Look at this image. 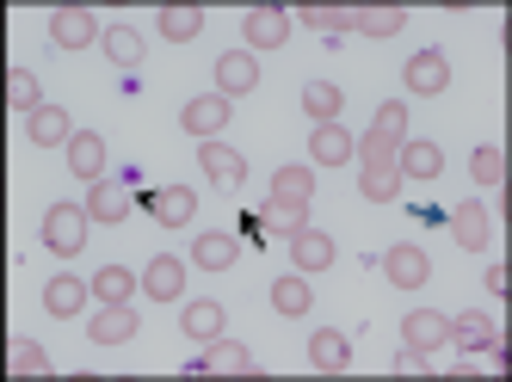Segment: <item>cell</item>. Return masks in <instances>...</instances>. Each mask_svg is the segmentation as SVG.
I'll return each mask as SVG.
<instances>
[{
    "mask_svg": "<svg viewBox=\"0 0 512 382\" xmlns=\"http://www.w3.org/2000/svg\"><path fill=\"white\" fill-rule=\"evenodd\" d=\"M401 142H408V105L389 99V105H377V118H371V130H364V142H352V161L358 167H383V161H395Z\"/></svg>",
    "mask_w": 512,
    "mask_h": 382,
    "instance_id": "6da1fadb",
    "label": "cell"
},
{
    "mask_svg": "<svg viewBox=\"0 0 512 382\" xmlns=\"http://www.w3.org/2000/svg\"><path fill=\"white\" fill-rule=\"evenodd\" d=\"M44 247L62 253V259L81 253V247H87V210H81V204H50V210H44Z\"/></svg>",
    "mask_w": 512,
    "mask_h": 382,
    "instance_id": "7a4b0ae2",
    "label": "cell"
},
{
    "mask_svg": "<svg viewBox=\"0 0 512 382\" xmlns=\"http://www.w3.org/2000/svg\"><path fill=\"white\" fill-rule=\"evenodd\" d=\"M401 81H408V93H426V99L451 93V56L426 44V50H414V56H408V68H401Z\"/></svg>",
    "mask_w": 512,
    "mask_h": 382,
    "instance_id": "3957f363",
    "label": "cell"
},
{
    "mask_svg": "<svg viewBox=\"0 0 512 382\" xmlns=\"http://www.w3.org/2000/svg\"><path fill=\"white\" fill-rule=\"evenodd\" d=\"M68 173H75V179H105V173H112V142H105L99 130H75V136H68Z\"/></svg>",
    "mask_w": 512,
    "mask_h": 382,
    "instance_id": "277c9868",
    "label": "cell"
},
{
    "mask_svg": "<svg viewBox=\"0 0 512 382\" xmlns=\"http://www.w3.org/2000/svg\"><path fill=\"white\" fill-rule=\"evenodd\" d=\"M223 124H229V99L223 93H198V99H186V111H179V130H186L192 142L223 136Z\"/></svg>",
    "mask_w": 512,
    "mask_h": 382,
    "instance_id": "5b68a950",
    "label": "cell"
},
{
    "mask_svg": "<svg viewBox=\"0 0 512 382\" xmlns=\"http://www.w3.org/2000/svg\"><path fill=\"white\" fill-rule=\"evenodd\" d=\"M136 333H142V321H136L130 302H99V315L87 321V339H93V346H130Z\"/></svg>",
    "mask_w": 512,
    "mask_h": 382,
    "instance_id": "8992f818",
    "label": "cell"
},
{
    "mask_svg": "<svg viewBox=\"0 0 512 382\" xmlns=\"http://www.w3.org/2000/svg\"><path fill=\"white\" fill-rule=\"evenodd\" d=\"M253 87H260V62H253V50H223L216 56V93H223L229 105L247 99Z\"/></svg>",
    "mask_w": 512,
    "mask_h": 382,
    "instance_id": "52a82bcc",
    "label": "cell"
},
{
    "mask_svg": "<svg viewBox=\"0 0 512 382\" xmlns=\"http://www.w3.org/2000/svg\"><path fill=\"white\" fill-rule=\"evenodd\" d=\"M87 222H105V228H112V222H124L130 210H136V198H130V185L124 179H112V173H105V179H93V191H87Z\"/></svg>",
    "mask_w": 512,
    "mask_h": 382,
    "instance_id": "ba28073f",
    "label": "cell"
},
{
    "mask_svg": "<svg viewBox=\"0 0 512 382\" xmlns=\"http://www.w3.org/2000/svg\"><path fill=\"white\" fill-rule=\"evenodd\" d=\"M290 247V265H297L303 278H315V272H327V265L340 259V247H334V235H321V228H297V235L284 241Z\"/></svg>",
    "mask_w": 512,
    "mask_h": 382,
    "instance_id": "9c48e42d",
    "label": "cell"
},
{
    "mask_svg": "<svg viewBox=\"0 0 512 382\" xmlns=\"http://www.w3.org/2000/svg\"><path fill=\"white\" fill-rule=\"evenodd\" d=\"M445 327H451V315H438V309H414L408 321H401V352H420V358H432L438 346H451V339H445Z\"/></svg>",
    "mask_w": 512,
    "mask_h": 382,
    "instance_id": "30bf717a",
    "label": "cell"
},
{
    "mask_svg": "<svg viewBox=\"0 0 512 382\" xmlns=\"http://www.w3.org/2000/svg\"><path fill=\"white\" fill-rule=\"evenodd\" d=\"M383 278H389L395 290H420V284L432 278V259H426L414 241H401V247H389V253H383Z\"/></svg>",
    "mask_w": 512,
    "mask_h": 382,
    "instance_id": "8fae6325",
    "label": "cell"
},
{
    "mask_svg": "<svg viewBox=\"0 0 512 382\" xmlns=\"http://www.w3.org/2000/svg\"><path fill=\"white\" fill-rule=\"evenodd\" d=\"M50 44H56V50H87V44H99V19H93L87 7L50 13Z\"/></svg>",
    "mask_w": 512,
    "mask_h": 382,
    "instance_id": "7c38bea8",
    "label": "cell"
},
{
    "mask_svg": "<svg viewBox=\"0 0 512 382\" xmlns=\"http://www.w3.org/2000/svg\"><path fill=\"white\" fill-rule=\"evenodd\" d=\"M149 216L161 222V228H186L192 216H198V191H186V185H161V191H149Z\"/></svg>",
    "mask_w": 512,
    "mask_h": 382,
    "instance_id": "4fadbf2b",
    "label": "cell"
},
{
    "mask_svg": "<svg viewBox=\"0 0 512 382\" xmlns=\"http://www.w3.org/2000/svg\"><path fill=\"white\" fill-rule=\"evenodd\" d=\"M142 290H149L155 302H173L179 290H186V259H173V253H155L149 265H142V278H136Z\"/></svg>",
    "mask_w": 512,
    "mask_h": 382,
    "instance_id": "5bb4252c",
    "label": "cell"
},
{
    "mask_svg": "<svg viewBox=\"0 0 512 382\" xmlns=\"http://www.w3.org/2000/svg\"><path fill=\"white\" fill-rule=\"evenodd\" d=\"M241 37L253 50H278V44H290V13H278V7H253L247 19H241Z\"/></svg>",
    "mask_w": 512,
    "mask_h": 382,
    "instance_id": "9a60e30c",
    "label": "cell"
},
{
    "mask_svg": "<svg viewBox=\"0 0 512 382\" xmlns=\"http://www.w3.org/2000/svg\"><path fill=\"white\" fill-rule=\"evenodd\" d=\"M445 222H451V241H457V247H469V253H482V247H488V204H482V198L457 204Z\"/></svg>",
    "mask_w": 512,
    "mask_h": 382,
    "instance_id": "2e32d148",
    "label": "cell"
},
{
    "mask_svg": "<svg viewBox=\"0 0 512 382\" xmlns=\"http://www.w3.org/2000/svg\"><path fill=\"white\" fill-rule=\"evenodd\" d=\"M25 130H31V142H38V148H68V136H75V118H68L62 105L44 99V105L25 118Z\"/></svg>",
    "mask_w": 512,
    "mask_h": 382,
    "instance_id": "e0dca14e",
    "label": "cell"
},
{
    "mask_svg": "<svg viewBox=\"0 0 512 382\" xmlns=\"http://www.w3.org/2000/svg\"><path fill=\"white\" fill-rule=\"evenodd\" d=\"M309 161H315V167H346V161H352V130H346L340 118H334V124H315Z\"/></svg>",
    "mask_w": 512,
    "mask_h": 382,
    "instance_id": "ac0fdd59",
    "label": "cell"
},
{
    "mask_svg": "<svg viewBox=\"0 0 512 382\" xmlns=\"http://www.w3.org/2000/svg\"><path fill=\"white\" fill-rule=\"evenodd\" d=\"M198 161H204V173H210L216 185H223V191H235V185L247 179V161L235 155L229 142H216V136H210V142H198Z\"/></svg>",
    "mask_w": 512,
    "mask_h": 382,
    "instance_id": "d6986e66",
    "label": "cell"
},
{
    "mask_svg": "<svg viewBox=\"0 0 512 382\" xmlns=\"http://www.w3.org/2000/svg\"><path fill=\"white\" fill-rule=\"evenodd\" d=\"M395 173L401 179H438L445 173V148L438 142H401L395 148Z\"/></svg>",
    "mask_w": 512,
    "mask_h": 382,
    "instance_id": "ffe728a7",
    "label": "cell"
},
{
    "mask_svg": "<svg viewBox=\"0 0 512 382\" xmlns=\"http://www.w3.org/2000/svg\"><path fill=\"white\" fill-rule=\"evenodd\" d=\"M309 364H315V370H327V376L352 370V339H346L340 327H321V333L309 339Z\"/></svg>",
    "mask_w": 512,
    "mask_h": 382,
    "instance_id": "44dd1931",
    "label": "cell"
},
{
    "mask_svg": "<svg viewBox=\"0 0 512 382\" xmlns=\"http://www.w3.org/2000/svg\"><path fill=\"white\" fill-rule=\"evenodd\" d=\"M0 99H7V111H38L44 105V87H38V74L31 68H0Z\"/></svg>",
    "mask_w": 512,
    "mask_h": 382,
    "instance_id": "7402d4cb",
    "label": "cell"
},
{
    "mask_svg": "<svg viewBox=\"0 0 512 382\" xmlns=\"http://www.w3.org/2000/svg\"><path fill=\"white\" fill-rule=\"evenodd\" d=\"M99 44H105V56H112L124 74H136V68H142V56H149L142 31H130V25H105V31H99Z\"/></svg>",
    "mask_w": 512,
    "mask_h": 382,
    "instance_id": "603a6c76",
    "label": "cell"
},
{
    "mask_svg": "<svg viewBox=\"0 0 512 382\" xmlns=\"http://www.w3.org/2000/svg\"><path fill=\"white\" fill-rule=\"evenodd\" d=\"M309 198H315V167H297V161H290V167L272 173V198H266V204H303V210H309Z\"/></svg>",
    "mask_w": 512,
    "mask_h": 382,
    "instance_id": "cb8c5ba5",
    "label": "cell"
},
{
    "mask_svg": "<svg viewBox=\"0 0 512 382\" xmlns=\"http://www.w3.org/2000/svg\"><path fill=\"white\" fill-rule=\"evenodd\" d=\"M44 309H50L56 321H68V315H81V309H87V284H81L75 272H56V278L44 284Z\"/></svg>",
    "mask_w": 512,
    "mask_h": 382,
    "instance_id": "d4e9b609",
    "label": "cell"
},
{
    "mask_svg": "<svg viewBox=\"0 0 512 382\" xmlns=\"http://www.w3.org/2000/svg\"><path fill=\"white\" fill-rule=\"evenodd\" d=\"M445 339H451L457 352H488V346H494L500 333H494V321H488V315H475V309H469V315H451Z\"/></svg>",
    "mask_w": 512,
    "mask_h": 382,
    "instance_id": "484cf974",
    "label": "cell"
},
{
    "mask_svg": "<svg viewBox=\"0 0 512 382\" xmlns=\"http://www.w3.org/2000/svg\"><path fill=\"white\" fill-rule=\"evenodd\" d=\"M0 370L7 376H50V352L38 346V339H7V358H0Z\"/></svg>",
    "mask_w": 512,
    "mask_h": 382,
    "instance_id": "4316f807",
    "label": "cell"
},
{
    "mask_svg": "<svg viewBox=\"0 0 512 382\" xmlns=\"http://www.w3.org/2000/svg\"><path fill=\"white\" fill-rule=\"evenodd\" d=\"M235 259H241V241L235 235H204V241H192V265H198V272H229Z\"/></svg>",
    "mask_w": 512,
    "mask_h": 382,
    "instance_id": "83f0119b",
    "label": "cell"
},
{
    "mask_svg": "<svg viewBox=\"0 0 512 382\" xmlns=\"http://www.w3.org/2000/svg\"><path fill=\"white\" fill-rule=\"evenodd\" d=\"M272 309H278V315H290V321H297V315H309V309H315V290H309V278H303V272L278 278V284H272Z\"/></svg>",
    "mask_w": 512,
    "mask_h": 382,
    "instance_id": "f1b7e54d",
    "label": "cell"
},
{
    "mask_svg": "<svg viewBox=\"0 0 512 382\" xmlns=\"http://www.w3.org/2000/svg\"><path fill=\"white\" fill-rule=\"evenodd\" d=\"M93 302H130L136 296V272H124V265H99L93 284H87Z\"/></svg>",
    "mask_w": 512,
    "mask_h": 382,
    "instance_id": "f546056e",
    "label": "cell"
},
{
    "mask_svg": "<svg viewBox=\"0 0 512 382\" xmlns=\"http://www.w3.org/2000/svg\"><path fill=\"white\" fill-rule=\"evenodd\" d=\"M340 105H346V93H340L334 81H309V87H303V118H315V124H334Z\"/></svg>",
    "mask_w": 512,
    "mask_h": 382,
    "instance_id": "4dcf8cb0",
    "label": "cell"
},
{
    "mask_svg": "<svg viewBox=\"0 0 512 382\" xmlns=\"http://www.w3.org/2000/svg\"><path fill=\"white\" fill-rule=\"evenodd\" d=\"M358 191L371 204H395L401 198V173H395V161H383V167H358Z\"/></svg>",
    "mask_w": 512,
    "mask_h": 382,
    "instance_id": "1f68e13d",
    "label": "cell"
},
{
    "mask_svg": "<svg viewBox=\"0 0 512 382\" xmlns=\"http://www.w3.org/2000/svg\"><path fill=\"white\" fill-rule=\"evenodd\" d=\"M204 364H210L216 376H253V352L241 346V339H216V346L204 352Z\"/></svg>",
    "mask_w": 512,
    "mask_h": 382,
    "instance_id": "d6a6232c",
    "label": "cell"
},
{
    "mask_svg": "<svg viewBox=\"0 0 512 382\" xmlns=\"http://www.w3.org/2000/svg\"><path fill=\"white\" fill-rule=\"evenodd\" d=\"M179 327H186V339H223V302H186Z\"/></svg>",
    "mask_w": 512,
    "mask_h": 382,
    "instance_id": "836d02e7",
    "label": "cell"
},
{
    "mask_svg": "<svg viewBox=\"0 0 512 382\" xmlns=\"http://www.w3.org/2000/svg\"><path fill=\"white\" fill-rule=\"evenodd\" d=\"M401 25H408L401 7H352V31H364V37H395Z\"/></svg>",
    "mask_w": 512,
    "mask_h": 382,
    "instance_id": "e575fe53",
    "label": "cell"
},
{
    "mask_svg": "<svg viewBox=\"0 0 512 382\" xmlns=\"http://www.w3.org/2000/svg\"><path fill=\"white\" fill-rule=\"evenodd\" d=\"M469 173H475V185L482 191H494V185H506V148H494V142H482L469 155Z\"/></svg>",
    "mask_w": 512,
    "mask_h": 382,
    "instance_id": "d590c367",
    "label": "cell"
},
{
    "mask_svg": "<svg viewBox=\"0 0 512 382\" xmlns=\"http://www.w3.org/2000/svg\"><path fill=\"white\" fill-rule=\"evenodd\" d=\"M198 31H204V13L198 7H167L161 13V37H167V44H192Z\"/></svg>",
    "mask_w": 512,
    "mask_h": 382,
    "instance_id": "8d00e7d4",
    "label": "cell"
},
{
    "mask_svg": "<svg viewBox=\"0 0 512 382\" xmlns=\"http://www.w3.org/2000/svg\"><path fill=\"white\" fill-rule=\"evenodd\" d=\"M303 25L334 31V37H352V7H303Z\"/></svg>",
    "mask_w": 512,
    "mask_h": 382,
    "instance_id": "74e56055",
    "label": "cell"
},
{
    "mask_svg": "<svg viewBox=\"0 0 512 382\" xmlns=\"http://www.w3.org/2000/svg\"><path fill=\"white\" fill-rule=\"evenodd\" d=\"M266 228H278V235L290 241V235H297V228H309V210L303 204H266V216H260Z\"/></svg>",
    "mask_w": 512,
    "mask_h": 382,
    "instance_id": "f35d334b",
    "label": "cell"
},
{
    "mask_svg": "<svg viewBox=\"0 0 512 382\" xmlns=\"http://www.w3.org/2000/svg\"><path fill=\"white\" fill-rule=\"evenodd\" d=\"M482 290H494L500 302L512 296V272H506V259H494V265H488V278H482Z\"/></svg>",
    "mask_w": 512,
    "mask_h": 382,
    "instance_id": "ab89813d",
    "label": "cell"
}]
</instances>
